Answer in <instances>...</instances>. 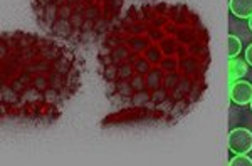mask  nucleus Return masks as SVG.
<instances>
[{"label":"nucleus","mask_w":252,"mask_h":166,"mask_svg":"<svg viewBox=\"0 0 252 166\" xmlns=\"http://www.w3.org/2000/svg\"><path fill=\"white\" fill-rule=\"evenodd\" d=\"M99 66L108 99L121 119L170 124L204 96L210 35L185 5H136L108 27Z\"/></svg>","instance_id":"obj_1"},{"label":"nucleus","mask_w":252,"mask_h":166,"mask_svg":"<svg viewBox=\"0 0 252 166\" xmlns=\"http://www.w3.org/2000/svg\"><path fill=\"white\" fill-rule=\"evenodd\" d=\"M2 117L49 123L79 87L76 52L64 42L27 32L2 35Z\"/></svg>","instance_id":"obj_2"},{"label":"nucleus","mask_w":252,"mask_h":166,"mask_svg":"<svg viewBox=\"0 0 252 166\" xmlns=\"http://www.w3.org/2000/svg\"><path fill=\"white\" fill-rule=\"evenodd\" d=\"M32 5L52 34L86 42L116 17L123 0H32Z\"/></svg>","instance_id":"obj_3"},{"label":"nucleus","mask_w":252,"mask_h":166,"mask_svg":"<svg viewBox=\"0 0 252 166\" xmlns=\"http://www.w3.org/2000/svg\"><path fill=\"white\" fill-rule=\"evenodd\" d=\"M229 149L234 155H249L252 151V131L247 128H235L227 138Z\"/></svg>","instance_id":"obj_4"},{"label":"nucleus","mask_w":252,"mask_h":166,"mask_svg":"<svg viewBox=\"0 0 252 166\" xmlns=\"http://www.w3.org/2000/svg\"><path fill=\"white\" fill-rule=\"evenodd\" d=\"M230 101L237 106H249L252 101V83L246 79H237L230 83Z\"/></svg>","instance_id":"obj_5"},{"label":"nucleus","mask_w":252,"mask_h":166,"mask_svg":"<svg viewBox=\"0 0 252 166\" xmlns=\"http://www.w3.org/2000/svg\"><path fill=\"white\" fill-rule=\"evenodd\" d=\"M229 9L237 19L249 20L252 17V0H229Z\"/></svg>","instance_id":"obj_6"},{"label":"nucleus","mask_w":252,"mask_h":166,"mask_svg":"<svg viewBox=\"0 0 252 166\" xmlns=\"http://www.w3.org/2000/svg\"><path fill=\"white\" fill-rule=\"evenodd\" d=\"M227 44H229V47H227V55H229V59H237L239 54L242 52V40L239 39L237 35L229 34Z\"/></svg>","instance_id":"obj_7"},{"label":"nucleus","mask_w":252,"mask_h":166,"mask_svg":"<svg viewBox=\"0 0 252 166\" xmlns=\"http://www.w3.org/2000/svg\"><path fill=\"white\" fill-rule=\"evenodd\" d=\"M227 165L229 166H252V160L249 155H235Z\"/></svg>","instance_id":"obj_8"},{"label":"nucleus","mask_w":252,"mask_h":166,"mask_svg":"<svg viewBox=\"0 0 252 166\" xmlns=\"http://www.w3.org/2000/svg\"><path fill=\"white\" fill-rule=\"evenodd\" d=\"M244 57H246V62L252 67V44L246 49V54H244Z\"/></svg>","instance_id":"obj_9"},{"label":"nucleus","mask_w":252,"mask_h":166,"mask_svg":"<svg viewBox=\"0 0 252 166\" xmlns=\"http://www.w3.org/2000/svg\"><path fill=\"white\" fill-rule=\"evenodd\" d=\"M249 29H251V30H252V17H251V19H249Z\"/></svg>","instance_id":"obj_10"},{"label":"nucleus","mask_w":252,"mask_h":166,"mask_svg":"<svg viewBox=\"0 0 252 166\" xmlns=\"http://www.w3.org/2000/svg\"><path fill=\"white\" fill-rule=\"evenodd\" d=\"M249 108H251V111H252V101H251V104H249Z\"/></svg>","instance_id":"obj_11"}]
</instances>
